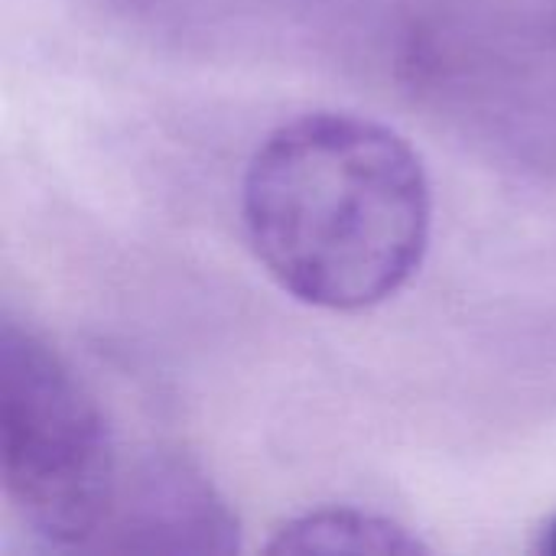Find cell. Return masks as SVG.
Segmentation results:
<instances>
[{"label":"cell","mask_w":556,"mask_h":556,"mask_svg":"<svg viewBox=\"0 0 556 556\" xmlns=\"http://www.w3.org/2000/svg\"><path fill=\"white\" fill-rule=\"evenodd\" d=\"M3 489L46 547L88 551L121 492L111 427L75 371L29 329H0Z\"/></svg>","instance_id":"cell-2"},{"label":"cell","mask_w":556,"mask_h":556,"mask_svg":"<svg viewBox=\"0 0 556 556\" xmlns=\"http://www.w3.org/2000/svg\"><path fill=\"white\" fill-rule=\"evenodd\" d=\"M274 554H424L427 547L397 521L355 511L319 508L287 521L270 541Z\"/></svg>","instance_id":"cell-4"},{"label":"cell","mask_w":556,"mask_h":556,"mask_svg":"<svg viewBox=\"0 0 556 556\" xmlns=\"http://www.w3.org/2000/svg\"><path fill=\"white\" fill-rule=\"evenodd\" d=\"M541 551L544 554H556V518L541 531Z\"/></svg>","instance_id":"cell-5"},{"label":"cell","mask_w":556,"mask_h":556,"mask_svg":"<svg viewBox=\"0 0 556 556\" xmlns=\"http://www.w3.org/2000/svg\"><path fill=\"white\" fill-rule=\"evenodd\" d=\"M257 261L296 300L365 309L394 296L430 241L420 156L384 124L316 111L277 127L244 176Z\"/></svg>","instance_id":"cell-1"},{"label":"cell","mask_w":556,"mask_h":556,"mask_svg":"<svg viewBox=\"0 0 556 556\" xmlns=\"http://www.w3.org/2000/svg\"><path fill=\"white\" fill-rule=\"evenodd\" d=\"M94 551L231 554L238 551V521L212 482L186 459L156 456L121 479Z\"/></svg>","instance_id":"cell-3"}]
</instances>
